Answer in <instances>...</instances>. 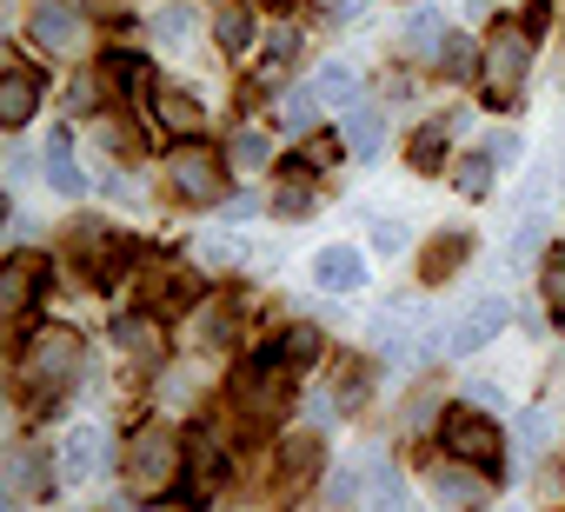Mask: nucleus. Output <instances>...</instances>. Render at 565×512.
Returning a JSON list of instances; mask_svg holds the SVG:
<instances>
[{
	"mask_svg": "<svg viewBox=\"0 0 565 512\" xmlns=\"http://www.w3.org/2000/svg\"><path fill=\"white\" fill-rule=\"evenodd\" d=\"M41 160H47V186H54V193H67V200H74V193H87V173L74 167V147H67V134H61V127H54V140H47V153H41Z\"/></svg>",
	"mask_w": 565,
	"mask_h": 512,
	"instance_id": "obj_16",
	"label": "nucleus"
},
{
	"mask_svg": "<svg viewBox=\"0 0 565 512\" xmlns=\"http://www.w3.org/2000/svg\"><path fill=\"white\" fill-rule=\"evenodd\" d=\"M8 479H14V492H21V499H47V492H54V466H41V452H34V446H21V452L8 459Z\"/></svg>",
	"mask_w": 565,
	"mask_h": 512,
	"instance_id": "obj_17",
	"label": "nucleus"
},
{
	"mask_svg": "<svg viewBox=\"0 0 565 512\" xmlns=\"http://www.w3.org/2000/svg\"><path fill=\"white\" fill-rule=\"evenodd\" d=\"M452 186H459V193H472V200H486V193H492V153H479V160H459Z\"/></svg>",
	"mask_w": 565,
	"mask_h": 512,
	"instance_id": "obj_23",
	"label": "nucleus"
},
{
	"mask_svg": "<svg viewBox=\"0 0 565 512\" xmlns=\"http://www.w3.org/2000/svg\"><path fill=\"white\" fill-rule=\"evenodd\" d=\"M386 140V127H380V114H353V127H347V147L353 153H373Z\"/></svg>",
	"mask_w": 565,
	"mask_h": 512,
	"instance_id": "obj_29",
	"label": "nucleus"
},
{
	"mask_svg": "<svg viewBox=\"0 0 565 512\" xmlns=\"http://www.w3.org/2000/svg\"><path fill=\"white\" fill-rule=\"evenodd\" d=\"M320 459H327V439H320V433H294L287 446H279V479H287V486H307V479L320 472Z\"/></svg>",
	"mask_w": 565,
	"mask_h": 512,
	"instance_id": "obj_15",
	"label": "nucleus"
},
{
	"mask_svg": "<svg viewBox=\"0 0 565 512\" xmlns=\"http://www.w3.org/2000/svg\"><path fill=\"white\" fill-rule=\"evenodd\" d=\"M505 320H512V307H505V300H479V307H466V313L452 320V340H446V346H452V353H479L486 340H499V333H505Z\"/></svg>",
	"mask_w": 565,
	"mask_h": 512,
	"instance_id": "obj_7",
	"label": "nucleus"
},
{
	"mask_svg": "<svg viewBox=\"0 0 565 512\" xmlns=\"http://www.w3.org/2000/svg\"><path fill=\"white\" fill-rule=\"evenodd\" d=\"M406 47H413V54H419V47H426V54H433V47H446V41H439V14H433V8L406 21Z\"/></svg>",
	"mask_w": 565,
	"mask_h": 512,
	"instance_id": "obj_28",
	"label": "nucleus"
},
{
	"mask_svg": "<svg viewBox=\"0 0 565 512\" xmlns=\"http://www.w3.org/2000/svg\"><path fill=\"white\" fill-rule=\"evenodd\" d=\"M472 61H479V47H472V41H466V34H452V41H446V47H439V67H446V74H452V81H466V74H472Z\"/></svg>",
	"mask_w": 565,
	"mask_h": 512,
	"instance_id": "obj_27",
	"label": "nucleus"
},
{
	"mask_svg": "<svg viewBox=\"0 0 565 512\" xmlns=\"http://www.w3.org/2000/svg\"><path fill=\"white\" fill-rule=\"evenodd\" d=\"M41 274H47V260H34V253H14V260L0 267V307H8L14 320L34 307V294H41Z\"/></svg>",
	"mask_w": 565,
	"mask_h": 512,
	"instance_id": "obj_9",
	"label": "nucleus"
},
{
	"mask_svg": "<svg viewBox=\"0 0 565 512\" xmlns=\"http://www.w3.org/2000/svg\"><path fill=\"white\" fill-rule=\"evenodd\" d=\"M360 8L366 0H333V21H360Z\"/></svg>",
	"mask_w": 565,
	"mask_h": 512,
	"instance_id": "obj_38",
	"label": "nucleus"
},
{
	"mask_svg": "<svg viewBox=\"0 0 565 512\" xmlns=\"http://www.w3.org/2000/svg\"><path fill=\"white\" fill-rule=\"evenodd\" d=\"M153 34H160L167 47H186V41H193V14H186V8H160V14H153Z\"/></svg>",
	"mask_w": 565,
	"mask_h": 512,
	"instance_id": "obj_25",
	"label": "nucleus"
},
{
	"mask_svg": "<svg viewBox=\"0 0 565 512\" xmlns=\"http://www.w3.org/2000/svg\"><path fill=\"white\" fill-rule=\"evenodd\" d=\"M466 253H472V233H446V239H433V246H426V280H446V274L466 260Z\"/></svg>",
	"mask_w": 565,
	"mask_h": 512,
	"instance_id": "obj_21",
	"label": "nucleus"
},
{
	"mask_svg": "<svg viewBox=\"0 0 565 512\" xmlns=\"http://www.w3.org/2000/svg\"><path fill=\"white\" fill-rule=\"evenodd\" d=\"M373 246H380V253H399V246H406L399 220H380V226H373Z\"/></svg>",
	"mask_w": 565,
	"mask_h": 512,
	"instance_id": "obj_35",
	"label": "nucleus"
},
{
	"mask_svg": "<svg viewBox=\"0 0 565 512\" xmlns=\"http://www.w3.org/2000/svg\"><path fill=\"white\" fill-rule=\"evenodd\" d=\"M28 34H34L47 54H81V41H87V34H81V21H74L67 8H54V0H41V8L28 14Z\"/></svg>",
	"mask_w": 565,
	"mask_h": 512,
	"instance_id": "obj_10",
	"label": "nucleus"
},
{
	"mask_svg": "<svg viewBox=\"0 0 565 512\" xmlns=\"http://www.w3.org/2000/svg\"><path fill=\"white\" fill-rule=\"evenodd\" d=\"M226 479V452H220V439L213 433H193L186 439V492L200 499V492H213Z\"/></svg>",
	"mask_w": 565,
	"mask_h": 512,
	"instance_id": "obj_12",
	"label": "nucleus"
},
{
	"mask_svg": "<svg viewBox=\"0 0 565 512\" xmlns=\"http://www.w3.org/2000/svg\"><path fill=\"white\" fill-rule=\"evenodd\" d=\"M100 452H107V433H100V426H74V433L61 439V479H67V486H87V479L100 472Z\"/></svg>",
	"mask_w": 565,
	"mask_h": 512,
	"instance_id": "obj_8",
	"label": "nucleus"
},
{
	"mask_svg": "<svg viewBox=\"0 0 565 512\" xmlns=\"http://www.w3.org/2000/svg\"><path fill=\"white\" fill-rule=\"evenodd\" d=\"M34 107H41V74L28 61H8V67H0V127L21 134L34 120Z\"/></svg>",
	"mask_w": 565,
	"mask_h": 512,
	"instance_id": "obj_6",
	"label": "nucleus"
},
{
	"mask_svg": "<svg viewBox=\"0 0 565 512\" xmlns=\"http://www.w3.org/2000/svg\"><path fill=\"white\" fill-rule=\"evenodd\" d=\"M313 114H320V100H313V94H287V107H279V120H287L294 134H307V127H313Z\"/></svg>",
	"mask_w": 565,
	"mask_h": 512,
	"instance_id": "obj_30",
	"label": "nucleus"
},
{
	"mask_svg": "<svg viewBox=\"0 0 565 512\" xmlns=\"http://www.w3.org/2000/svg\"><path fill=\"white\" fill-rule=\"evenodd\" d=\"M294 47H300L294 28H273V34H266V61H273V67H279V61H294Z\"/></svg>",
	"mask_w": 565,
	"mask_h": 512,
	"instance_id": "obj_33",
	"label": "nucleus"
},
{
	"mask_svg": "<svg viewBox=\"0 0 565 512\" xmlns=\"http://www.w3.org/2000/svg\"><path fill=\"white\" fill-rule=\"evenodd\" d=\"M433 486H439V499H446L452 512H486V499H492V486H486V479H479L466 459H459V466H446Z\"/></svg>",
	"mask_w": 565,
	"mask_h": 512,
	"instance_id": "obj_13",
	"label": "nucleus"
},
{
	"mask_svg": "<svg viewBox=\"0 0 565 512\" xmlns=\"http://www.w3.org/2000/svg\"><path fill=\"white\" fill-rule=\"evenodd\" d=\"M226 160H233L239 173H259V167H266V134H253V127H246V134H233Z\"/></svg>",
	"mask_w": 565,
	"mask_h": 512,
	"instance_id": "obj_22",
	"label": "nucleus"
},
{
	"mask_svg": "<svg viewBox=\"0 0 565 512\" xmlns=\"http://www.w3.org/2000/svg\"><path fill=\"white\" fill-rule=\"evenodd\" d=\"M266 360H273V366H307V360H320V333H313V327H294V333H279Z\"/></svg>",
	"mask_w": 565,
	"mask_h": 512,
	"instance_id": "obj_19",
	"label": "nucleus"
},
{
	"mask_svg": "<svg viewBox=\"0 0 565 512\" xmlns=\"http://www.w3.org/2000/svg\"><path fill=\"white\" fill-rule=\"evenodd\" d=\"M439 439H446V452H452V459H466V466H499V452H505V439H499V426H492L486 413H472V406H459V413H446V426H439Z\"/></svg>",
	"mask_w": 565,
	"mask_h": 512,
	"instance_id": "obj_3",
	"label": "nucleus"
},
{
	"mask_svg": "<svg viewBox=\"0 0 565 512\" xmlns=\"http://www.w3.org/2000/svg\"><path fill=\"white\" fill-rule=\"evenodd\" d=\"M313 280L327 294H353L366 280V260H360V246H320V260H313Z\"/></svg>",
	"mask_w": 565,
	"mask_h": 512,
	"instance_id": "obj_11",
	"label": "nucleus"
},
{
	"mask_svg": "<svg viewBox=\"0 0 565 512\" xmlns=\"http://www.w3.org/2000/svg\"><path fill=\"white\" fill-rule=\"evenodd\" d=\"M307 94H313L320 107H353V100H360V74H353V67H320Z\"/></svg>",
	"mask_w": 565,
	"mask_h": 512,
	"instance_id": "obj_18",
	"label": "nucleus"
},
{
	"mask_svg": "<svg viewBox=\"0 0 565 512\" xmlns=\"http://www.w3.org/2000/svg\"><path fill=\"white\" fill-rule=\"evenodd\" d=\"M127 492L134 499H160V492H173V486H186V466H180V439L160 426V419H147L134 439H127Z\"/></svg>",
	"mask_w": 565,
	"mask_h": 512,
	"instance_id": "obj_1",
	"label": "nucleus"
},
{
	"mask_svg": "<svg viewBox=\"0 0 565 512\" xmlns=\"http://www.w3.org/2000/svg\"><path fill=\"white\" fill-rule=\"evenodd\" d=\"M519 433H525V439L539 446V439H545V413H525V419H519Z\"/></svg>",
	"mask_w": 565,
	"mask_h": 512,
	"instance_id": "obj_37",
	"label": "nucleus"
},
{
	"mask_svg": "<svg viewBox=\"0 0 565 512\" xmlns=\"http://www.w3.org/2000/svg\"><path fill=\"white\" fill-rule=\"evenodd\" d=\"M200 260H206V267H233V246H226V239H200Z\"/></svg>",
	"mask_w": 565,
	"mask_h": 512,
	"instance_id": "obj_36",
	"label": "nucleus"
},
{
	"mask_svg": "<svg viewBox=\"0 0 565 512\" xmlns=\"http://www.w3.org/2000/svg\"><path fill=\"white\" fill-rule=\"evenodd\" d=\"M439 160H446V120L413 134V167H439Z\"/></svg>",
	"mask_w": 565,
	"mask_h": 512,
	"instance_id": "obj_26",
	"label": "nucleus"
},
{
	"mask_svg": "<svg viewBox=\"0 0 565 512\" xmlns=\"http://www.w3.org/2000/svg\"><path fill=\"white\" fill-rule=\"evenodd\" d=\"M213 34H220V47H246L253 41V8H239V0H226V8H213Z\"/></svg>",
	"mask_w": 565,
	"mask_h": 512,
	"instance_id": "obj_20",
	"label": "nucleus"
},
{
	"mask_svg": "<svg viewBox=\"0 0 565 512\" xmlns=\"http://www.w3.org/2000/svg\"><path fill=\"white\" fill-rule=\"evenodd\" d=\"M525 67H532V28H519V21L492 28L486 61H479V87H486V100H492V107H512L519 87H525Z\"/></svg>",
	"mask_w": 565,
	"mask_h": 512,
	"instance_id": "obj_2",
	"label": "nucleus"
},
{
	"mask_svg": "<svg viewBox=\"0 0 565 512\" xmlns=\"http://www.w3.org/2000/svg\"><path fill=\"white\" fill-rule=\"evenodd\" d=\"M147 107H153V114H160V127H173V134H200V120H206V114H200V100H193V94H180V87H167V81H160V87H147Z\"/></svg>",
	"mask_w": 565,
	"mask_h": 512,
	"instance_id": "obj_14",
	"label": "nucleus"
},
{
	"mask_svg": "<svg viewBox=\"0 0 565 512\" xmlns=\"http://www.w3.org/2000/svg\"><path fill=\"white\" fill-rule=\"evenodd\" d=\"M74 366H81V333L47 327V333H34V346H28V360H21V380H28V386H61Z\"/></svg>",
	"mask_w": 565,
	"mask_h": 512,
	"instance_id": "obj_4",
	"label": "nucleus"
},
{
	"mask_svg": "<svg viewBox=\"0 0 565 512\" xmlns=\"http://www.w3.org/2000/svg\"><path fill=\"white\" fill-rule=\"evenodd\" d=\"M366 486H373V512H399V472L380 459V466H366Z\"/></svg>",
	"mask_w": 565,
	"mask_h": 512,
	"instance_id": "obj_24",
	"label": "nucleus"
},
{
	"mask_svg": "<svg viewBox=\"0 0 565 512\" xmlns=\"http://www.w3.org/2000/svg\"><path fill=\"white\" fill-rule=\"evenodd\" d=\"M167 173H173V193H180V200H193V206H213V200H220V160H213L200 140H180V147L167 153Z\"/></svg>",
	"mask_w": 565,
	"mask_h": 512,
	"instance_id": "obj_5",
	"label": "nucleus"
},
{
	"mask_svg": "<svg viewBox=\"0 0 565 512\" xmlns=\"http://www.w3.org/2000/svg\"><path fill=\"white\" fill-rule=\"evenodd\" d=\"M545 300H552V313H565V253L545 260Z\"/></svg>",
	"mask_w": 565,
	"mask_h": 512,
	"instance_id": "obj_31",
	"label": "nucleus"
},
{
	"mask_svg": "<svg viewBox=\"0 0 565 512\" xmlns=\"http://www.w3.org/2000/svg\"><path fill=\"white\" fill-rule=\"evenodd\" d=\"M353 486H360V472H353V466H340V472L327 479V505H353Z\"/></svg>",
	"mask_w": 565,
	"mask_h": 512,
	"instance_id": "obj_32",
	"label": "nucleus"
},
{
	"mask_svg": "<svg viewBox=\"0 0 565 512\" xmlns=\"http://www.w3.org/2000/svg\"><path fill=\"white\" fill-rule=\"evenodd\" d=\"M539 239H545V220H539V213H532V220H525V226H519V239H512V260H525V253H532V246H539Z\"/></svg>",
	"mask_w": 565,
	"mask_h": 512,
	"instance_id": "obj_34",
	"label": "nucleus"
}]
</instances>
